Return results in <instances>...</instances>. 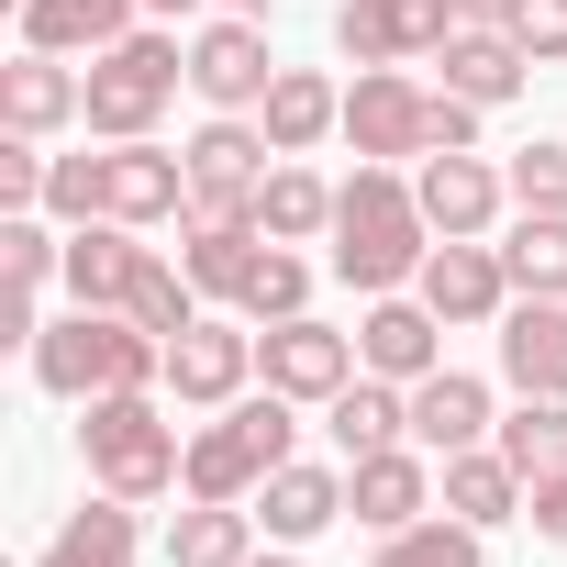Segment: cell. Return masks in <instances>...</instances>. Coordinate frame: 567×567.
Segmentation results:
<instances>
[{
	"mask_svg": "<svg viewBox=\"0 0 567 567\" xmlns=\"http://www.w3.org/2000/svg\"><path fill=\"white\" fill-rule=\"evenodd\" d=\"M334 278L346 290H412L423 278V256H434V223H423V189L401 178V167H368L357 156V178H334Z\"/></svg>",
	"mask_w": 567,
	"mask_h": 567,
	"instance_id": "1",
	"label": "cell"
},
{
	"mask_svg": "<svg viewBox=\"0 0 567 567\" xmlns=\"http://www.w3.org/2000/svg\"><path fill=\"white\" fill-rule=\"evenodd\" d=\"M34 390H56V401H112V390H167V346L145 334V323H123V312H90V301H68L34 346Z\"/></svg>",
	"mask_w": 567,
	"mask_h": 567,
	"instance_id": "2",
	"label": "cell"
},
{
	"mask_svg": "<svg viewBox=\"0 0 567 567\" xmlns=\"http://www.w3.org/2000/svg\"><path fill=\"white\" fill-rule=\"evenodd\" d=\"M79 467L112 501H167L189 478V434L156 390H112V401H79Z\"/></svg>",
	"mask_w": 567,
	"mask_h": 567,
	"instance_id": "3",
	"label": "cell"
},
{
	"mask_svg": "<svg viewBox=\"0 0 567 567\" xmlns=\"http://www.w3.org/2000/svg\"><path fill=\"white\" fill-rule=\"evenodd\" d=\"M290 456H301V401H290V390H245V401H223V412L189 434L178 501H256Z\"/></svg>",
	"mask_w": 567,
	"mask_h": 567,
	"instance_id": "4",
	"label": "cell"
},
{
	"mask_svg": "<svg viewBox=\"0 0 567 567\" xmlns=\"http://www.w3.org/2000/svg\"><path fill=\"white\" fill-rule=\"evenodd\" d=\"M189 90V45H178V23H134L123 45H101L90 56V145H134V134H156V112Z\"/></svg>",
	"mask_w": 567,
	"mask_h": 567,
	"instance_id": "5",
	"label": "cell"
},
{
	"mask_svg": "<svg viewBox=\"0 0 567 567\" xmlns=\"http://www.w3.org/2000/svg\"><path fill=\"white\" fill-rule=\"evenodd\" d=\"M346 145H357L368 167L423 156V145H434V90H423L412 68H357V90H346Z\"/></svg>",
	"mask_w": 567,
	"mask_h": 567,
	"instance_id": "6",
	"label": "cell"
},
{
	"mask_svg": "<svg viewBox=\"0 0 567 567\" xmlns=\"http://www.w3.org/2000/svg\"><path fill=\"white\" fill-rule=\"evenodd\" d=\"M412 290L434 301V323H445V334H467V323H501V312L523 301L489 234H434V256H423V278H412Z\"/></svg>",
	"mask_w": 567,
	"mask_h": 567,
	"instance_id": "7",
	"label": "cell"
},
{
	"mask_svg": "<svg viewBox=\"0 0 567 567\" xmlns=\"http://www.w3.org/2000/svg\"><path fill=\"white\" fill-rule=\"evenodd\" d=\"M178 156H189V212H256V178L278 167V145H267L256 112H212Z\"/></svg>",
	"mask_w": 567,
	"mask_h": 567,
	"instance_id": "8",
	"label": "cell"
},
{
	"mask_svg": "<svg viewBox=\"0 0 567 567\" xmlns=\"http://www.w3.org/2000/svg\"><path fill=\"white\" fill-rule=\"evenodd\" d=\"M245 379H256V323L245 312H200L167 346V401L178 412H223V401H245Z\"/></svg>",
	"mask_w": 567,
	"mask_h": 567,
	"instance_id": "9",
	"label": "cell"
},
{
	"mask_svg": "<svg viewBox=\"0 0 567 567\" xmlns=\"http://www.w3.org/2000/svg\"><path fill=\"white\" fill-rule=\"evenodd\" d=\"M256 379H267V390H290L301 412H323V401L357 379V334H334L323 312H290V323H267V334H256Z\"/></svg>",
	"mask_w": 567,
	"mask_h": 567,
	"instance_id": "10",
	"label": "cell"
},
{
	"mask_svg": "<svg viewBox=\"0 0 567 567\" xmlns=\"http://www.w3.org/2000/svg\"><path fill=\"white\" fill-rule=\"evenodd\" d=\"M456 34V0H334V45L357 68H412V56H445Z\"/></svg>",
	"mask_w": 567,
	"mask_h": 567,
	"instance_id": "11",
	"label": "cell"
},
{
	"mask_svg": "<svg viewBox=\"0 0 567 567\" xmlns=\"http://www.w3.org/2000/svg\"><path fill=\"white\" fill-rule=\"evenodd\" d=\"M101 212H112V223H134V234L189 223V156H178V145H156V134L101 145Z\"/></svg>",
	"mask_w": 567,
	"mask_h": 567,
	"instance_id": "12",
	"label": "cell"
},
{
	"mask_svg": "<svg viewBox=\"0 0 567 567\" xmlns=\"http://www.w3.org/2000/svg\"><path fill=\"white\" fill-rule=\"evenodd\" d=\"M189 90H200L212 112H256V101L278 90L267 23H256V12H223V23H200V34H189Z\"/></svg>",
	"mask_w": 567,
	"mask_h": 567,
	"instance_id": "13",
	"label": "cell"
},
{
	"mask_svg": "<svg viewBox=\"0 0 567 567\" xmlns=\"http://www.w3.org/2000/svg\"><path fill=\"white\" fill-rule=\"evenodd\" d=\"M434 489H445V456H423V445L346 456V512H357L368 534H412V523L434 512Z\"/></svg>",
	"mask_w": 567,
	"mask_h": 567,
	"instance_id": "14",
	"label": "cell"
},
{
	"mask_svg": "<svg viewBox=\"0 0 567 567\" xmlns=\"http://www.w3.org/2000/svg\"><path fill=\"white\" fill-rule=\"evenodd\" d=\"M357 368H368V379H401V390L434 379V368H445V323H434V301H423V290H379L368 323H357Z\"/></svg>",
	"mask_w": 567,
	"mask_h": 567,
	"instance_id": "15",
	"label": "cell"
},
{
	"mask_svg": "<svg viewBox=\"0 0 567 567\" xmlns=\"http://www.w3.org/2000/svg\"><path fill=\"white\" fill-rule=\"evenodd\" d=\"M412 189H423V223L434 234H489L512 212V178L467 145V156H412Z\"/></svg>",
	"mask_w": 567,
	"mask_h": 567,
	"instance_id": "16",
	"label": "cell"
},
{
	"mask_svg": "<svg viewBox=\"0 0 567 567\" xmlns=\"http://www.w3.org/2000/svg\"><path fill=\"white\" fill-rule=\"evenodd\" d=\"M489 346H501L512 401H567V301H512Z\"/></svg>",
	"mask_w": 567,
	"mask_h": 567,
	"instance_id": "17",
	"label": "cell"
},
{
	"mask_svg": "<svg viewBox=\"0 0 567 567\" xmlns=\"http://www.w3.org/2000/svg\"><path fill=\"white\" fill-rule=\"evenodd\" d=\"M68 123H90V79L68 68V56H12V68H0V134H68Z\"/></svg>",
	"mask_w": 567,
	"mask_h": 567,
	"instance_id": "18",
	"label": "cell"
},
{
	"mask_svg": "<svg viewBox=\"0 0 567 567\" xmlns=\"http://www.w3.org/2000/svg\"><path fill=\"white\" fill-rule=\"evenodd\" d=\"M256 256H267L256 212H189V223H178V267H189V290H200V301H223V312L245 301Z\"/></svg>",
	"mask_w": 567,
	"mask_h": 567,
	"instance_id": "19",
	"label": "cell"
},
{
	"mask_svg": "<svg viewBox=\"0 0 567 567\" xmlns=\"http://www.w3.org/2000/svg\"><path fill=\"white\" fill-rule=\"evenodd\" d=\"M489 434H501L489 379H467V368L412 379V445H423V456H467V445H489Z\"/></svg>",
	"mask_w": 567,
	"mask_h": 567,
	"instance_id": "20",
	"label": "cell"
},
{
	"mask_svg": "<svg viewBox=\"0 0 567 567\" xmlns=\"http://www.w3.org/2000/svg\"><path fill=\"white\" fill-rule=\"evenodd\" d=\"M523 79H534V56L512 45V23H456V34H445V90H456V101L512 112V101H523Z\"/></svg>",
	"mask_w": 567,
	"mask_h": 567,
	"instance_id": "21",
	"label": "cell"
},
{
	"mask_svg": "<svg viewBox=\"0 0 567 567\" xmlns=\"http://www.w3.org/2000/svg\"><path fill=\"white\" fill-rule=\"evenodd\" d=\"M12 23H23L34 56H101V45H123L145 23V0H23Z\"/></svg>",
	"mask_w": 567,
	"mask_h": 567,
	"instance_id": "22",
	"label": "cell"
},
{
	"mask_svg": "<svg viewBox=\"0 0 567 567\" xmlns=\"http://www.w3.org/2000/svg\"><path fill=\"white\" fill-rule=\"evenodd\" d=\"M523 501H534V478H523L501 445H467V456H445V489H434V512H456V523L501 534V523H523Z\"/></svg>",
	"mask_w": 567,
	"mask_h": 567,
	"instance_id": "23",
	"label": "cell"
},
{
	"mask_svg": "<svg viewBox=\"0 0 567 567\" xmlns=\"http://www.w3.org/2000/svg\"><path fill=\"white\" fill-rule=\"evenodd\" d=\"M134 512H145V501L90 489V501L45 534V556H34V567H134V556H145V523H134Z\"/></svg>",
	"mask_w": 567,
	"mask_h": 567,
	"instance_id": "24",
	"label": "cell"
},
{
	"mask_svg": "<svg viewBox=\"0 0 567 567\" xmlns=\"http://www.w3.org/2000/svg\"><path fill=\"white\" fill-rule=\"evenodd\" d=\"M256 234H267V245H323V234H334V178H323L312 156H278V167L256 178Z\"/></svg>",
	"mask_w": 567,
	"mask_h": 567,
	"instance_id": "25",
	"label": "cell"
},
{
	"mask_svg": "<svg viewBox=\"0 0 567 567\" xmlns=\"http://www.w3.org/2000/svg\"><path fill=\"white\" fill-rule=\"evenodd\" d=\"M256 523H267V545H312L323 523H346V467H312V456H290L267 489H256Z\"/></svg>",
	"mask_w": 567,
	"mask_h": 567,
	"instance_id": "26",
	"label": "cell"
},
{
	"mask_svg": "<svg viewBox=\"0 0 567 567\" xmlns=\"http://www.w3.org/2000/svg\"><path fill=\"white\" fill-rule=\"evenodd\" d=\"M134 267H145V234L134 223H68V301H90V312H123V290H134Z\"/></svg>",
	"mask_w": 567,
	"mask_h": 567,
	"instance_id": "27",
	"label": "cell"
},
{
	"mask_svg": "<svg viewBox=\"0 0 567 567\" xmlns=\"http://www.w3.org/2000/svg\"><path fill=\"white\" fill-rule=\"evenodd\" d=\"M323 434H334V456H379V445H412V390L357 368V379L323 401Z\"/></svg>",
	"mask_w": 567,
	"mask_h": 567,
	"instance_id": "28",
	"label": "cell"
},
{
	"mask_svg": "<svg viewBox=\"0 0 567 567\" xmlns=\"http://www.w3.org/2000/svg\"><path fill=\"white\" fill-rule=\"evenodd\" d=\"M256 123H267L278 156H312L323 134H346V90H334L323 68H278V90L256 101Z\"/></svg>",
	"mask_w": 567,
	"mask_h": 567,
	"instance_id": "29",
	"label": "cell"
},
{
	"mask_svg": "<svg viewBox=\"0 0 567 567\" xmlns=\"http://www.w3.org/2000/svg\"><path fill=\"white\" fill-rule=\"evenodd\" d=\"M256 556V512L245 501H189L167 523V567H245Z\"/></svg>",
	"mask_w": 567,
	"mask_h": 567,
	"instance_id": "30",
	"label": "cell"
},
{
	"mask_svg": "<svg viewBox=\"0 0 567 567\" xmlns=\"http://www.w3.org/2000/svg\"><path fill=\"white\" fill-rule=\"evenodd\" d=\"M200 312H212V301H200V290H189V267H178V256H156V245H145V267H134V290H123V323H145V334H156V346H178V334H189V323H200Z\"/></svg>",
	"mask_w": 567,
	"mask_h": 567,
	"instance_id": "31",
	"label": "cell"
},
{
	"mask_svg": "<svg viewBox=\"0 0 567 567\" xmlns=\"http://www.w3.org/2000/svg\"><path fill=\"white\" fill-rule=\"evenodd\" d=\"M501 267H512L523 301H567V212H512Z\"/></svg>",
	"mask_w": 567,
	"mask_h": 567,
	"instance_id": "32",
	"label": "cell"
},
{
	"mask_svg": "<svg viewBox=\"0 0 567 567\" xmlns=\"http://www.w3.org/2000/svg\"><path fill=\"white\" fill-rule=\"evenodd\" d=\"M368 567H489V534L478 523H456V512H423L412 534H379V556Z\"/></svg>",
	"mask_w": 567,
	"mask_h": 567,
	"instance_id": "33",
	"label": "cell"
},
{
	"mask_svg": "<svg viewBox=\"0 0 567 567\" xmlns=\"http://www.w3.org/2000/svg\"><path fill=\"white\" fill-rule=\"evenodd\" d=\"M234 312H245L256 334H267V323H290V312H312V256H301V245H267V256H256V278H245V301H234Z\"/></svg>",
	"mask_w": 567,
	"mask_h": 567,
	"instance_id": "34",
	"label": "cell"
},
{
	"mask_svg": "<svg viewBox=\"0 0 567 567\" xmlns=\"http://www.w3.org/2000/svg\"><path fill=\"white\" fill-rule=\"evenodd\" d=\"M489 445H501L523 478H556V467H567V401H512Z\"/></svg>",
	"mask_w": 567,
	"mask_h": 567,
	"instance_id": "35",
	"label": "cell"
},
{
	"mask_svg": "<svg viewBox=\"0 0 567 567\" xmlns=\"http://www.w3.org/2000/svg\"><path fill=\"white\" fill-rule=\"evenodd\" d=\"M501 178H512V212H567V145L534 134V145H512Z\"/></svg>",
	"mask_w": 567,
	"mask_h": 567,
	"instance_id": "36",
	"label": "cell"
},
{
	"mask_svg": "<svg viewBox=\"0 0 567 567\" xmlns=\"http://www.w3.org/2000/svg\"><path fill=\"white\" fill-rule=\"evenodd\" d=\"M45 145L34 134H0V212H45Z\"/></svg>",
	"mask_w": 567,
	"mask_h": 567,
	"instance_id": "37",
	"label": "cell"
},
{
	"mask_svg": "<svg viewBox=\"0 0 567 567\" xmlns=\"http://www.w3.org/2000/svg\"><path fill=\"white\" fill-rule=\"evenodd\" d=\"M45 212L56 223H101V156H56L45 167Z\"/></svg>",
	"mask_w": 567,
	"mask_h": 567,
	"instance_id": "38",
	"label": "cell"
},
{
	"mask_svg": "<svg viewBox=\"0 0 567 567\" xmlns=\"http://www.w3.org/2000/svg\"><path fill=\"white\" fill-rule=\"evenodd\" d=\"M512 45L534 68H567V0H512Z\"/></svg>",
	"mask_w": 567,
	"mask_h": 567,
	"instance_id": "39",
	"label": "cell"
},
{
	"mask_svg": "<svg viewBox=\"0 0 567 567\" xmlns=\"http://www.w3.org/2000/svg\"><path fill=\"white\" fill-rule=\"evenodd\" d=\"M523 523H534L545 545H567V467H556V478H534V501H523Z\"/></svg>",
	"mask_w": 567,
	"mask_h": 567,
	"instance_id": "40",
	"label": "cell"
},
{
	"mask_svg": "<svg viewBox=\"0 0 567 567\" xmlns=\"http://www.w3.org/2000/svg\"><path fill=\"white\" fill-rule=\"evenodd\" d=\"M189 12H212V0H145V23H189Z\"/></svg>",
	"mask_w": 567,
	"mask_h": 567,
	"instance_id": "41",
	"label": "cell"
},
{
	"mask_svg": "<svg viewBox=\"0 0 567 567\" xmlns=\"http://www.w3.org/2000/svg\"><path fill=\"white\" fill-rule=\"evenodd\" d=\"M456 23H512V0H456Z\"/></svg>",
	"mask_w": 567,
	"mask_h": 567,
	"instance_id": "42",
	"label": "cell"
},
{
	"mask_svg": "<svg viewBox=\"0 0 567 567\" xmlns=\"http://www.w3.org/2000/svg\"><path fill=\"white\" fill-rule=\"evenodd\" d=\"M245 567H312V556H301V545H267V556H245Z\"/></svg>",
	"mask_w": 567,
	"mask_h": 567,
	"instance_id": "43",
	"label": "cell"
},
{
	"mask_svg": "<svg viewBox=\"0 0 567 567\" xmlns=\"http://www.w3.org/2000/svg\"><path fill=\"white\" fill-rule=\"evenodd\" d=\"M223 12H256V23H267V12H278V0H223Z\"/></svg>",
	"mask_w": 567,
	"mask_h": 567,
	"instance_id": "44",
	"label": "cell"
}]
</instances>
